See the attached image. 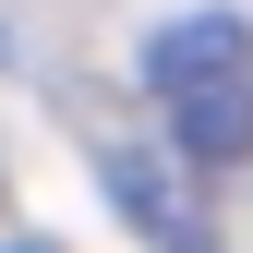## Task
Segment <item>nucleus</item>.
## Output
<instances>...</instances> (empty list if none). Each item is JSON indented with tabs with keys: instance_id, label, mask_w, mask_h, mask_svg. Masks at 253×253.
I'll return each mask as SVG.
<instances>
[{
	"instance_id": "f257e3e1",
	"label": "nucleus",
	"mask_w": 253,
	"mask_h": 253,
	"mask_svg": "<svg viewBox=\"0 0 253 253\" xmlns=\"http://www.w3.org/2000/svg\"><path fill=\"white\" fill-rule=\"evenodd\" d=\"M145 97H157V121H169L205 169L253 157V24H241V12H181V24H157Z\"/></svg>"
},
{
	"instance_id": "f03ea898",
	"label": "nucleus",
	"mask_w": 253,
	"mask_h": 253,
	"mask_svg": "<svg viewBox=\"0 0 253 253\" xmlns=\"http://www.w3.org/2000/svg\"><path fill=\"white\" fill-rule=\"evenodd\" d=\"M97 169H109V205L133 217L157 253H217V217H205V157L181 145V133H121Z\"/></svg>"
}]
</instances>
